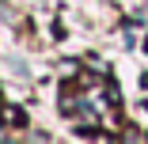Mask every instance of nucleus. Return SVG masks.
Masks as SVG:
<instances>
[{"label":"nucleus","mask_w":148,"mask_h":144,"mask_svg":"<svg viewBox=\"0 0 148 144\" xmlns=\"http://www.w3.org/2000/svg\"><path fill=\"white\" fill-rule=\"evenodd\" d=\"M4 118H8L12 125H27V114H23L19 106H4Z\"/></svg>","instance_id":"nucleus-1"},{"label":"nucleus","mask_w":148,"mask_h":144,"mask_svg":"<svg viewBox=\"0 0 148 144\" xmlns=\"http://www.w3.org/2000/svg\"><path fill=\"white\" fill-rule=\"evenodd\" d=\"M144 53H148V38H144Z\"/></svg>","instance_id":"nucleus-2"}]
</instances>
